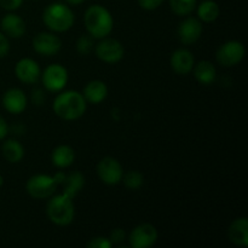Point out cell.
Returning <instances> with one entry per match:
<instances>
[{
  "instance_id": "1",
  "label": "cell",
  "mask_w": 248,
  "mask_h": 248,
  "mask_svg": "<svg viewBox=\"0 0 248 248\" xmlns=\"http://www.w3.org/2000/svg\"><path fill=\"white\" fill-rule=\"evenodd\" d=\"M56 115L64 120H77L86 110V99L77 91H67L58 94L53 103Z\"/></svg>"
},
{
  "instance_id": "2",
  "label": "cell",
  "mask_w": 248,
  "mask_h": 248,
  "mask_svg": "<svg viewBox=\"0 0 248 248\" xmlns=\"http://www.w3.org/2000/svg\"><path fill=\"white\" fill-rule=\"evenodd\" d=\"M85 26L90 35L93 38H106L113 29V18L106 7L92 5L87 9L84 17Z\"/></svg>"
},
{
  "instance_id": "3",
  "label": "cell",
  "mask_w": 248,
  "mask_h": 248,
  "mask_svg": "<svg viewBox=\"0 0 248 248\" xmlns=\"http://www.w3.org/2000/svg\"><path fill=\"white\" fill-rule=\"evenodd\" d=\"M43 18L51 31L58 33L70 29L74 23V14L72 10L60 2L48 5L44 11Z\"/></svg>"
},
{
  "instance_id": "4",
  "label": "cell",
  "mask_w": 248,
  "mask_h": 248,
  "mask_svg": "<svg viewBox=\"0 0 248 248\" xmlns=\"http://www.w3.org/2000/svg\"><path fill=\"white\" fill-rule=\"evenodd\" d=\"M74 205L72 198L65 194L57 195L50 200L47 205V216L52 223L57 225H68L74 219Z\"/></svg>"
},
{
  "instance_id": "5",
  "label": "cell",
  "mask_w": 248,
  "mask_h": 248,
  "mask_svg": "<svg viewBox=\"0 0 248 248\" xmlns=\"http://www.w3.org/2000/svg\"><path fill=\"white\" fill-rule=\"evenodd\" d=\"M57 186V182L53 177L38 174L29 178V181L27 182V191L34 199H46L53 195Z\"/></svg>"
},
{
  "instance_id": "6",
  "label": "cell",
  "mask_w": 248,
  "mask_h": 248,
  "mask_svg": "<svg viewBox=\"0 0 248 248\" xmlns=\"http://www.w3.org/2000/svg\"><path fill=\"white\" fill-rule=\"evenodd\" d=\"M97 172L102 181L109 186H115L123 178V167L118 160L113 157H104L97 166Z\"/></svg>"
},
{
  "instance_id": "7",
  "label": "cell",
  "mask_w": 248,
  "mask_h": 248,
  "mask_svg": "<svg viewBox=\"0 0 248 248\" xmlns=\"http://www.w3.org/2000/svg\"><path fill=\"white\" fill-rule=\"evenodd\" d=\"M245 47L239 41H229L224 44L217 52V61L224 67H232L242 61Z\"/></svg>"
},
{
  "instance_id": "8",
  "label": "cell",
  "mask_w": 248,
  "mask_h": 248,
  "mask_svg": "<svg viewBox=\"0 0 248 248\" xmlns=\"http://www.w3.org/2000/svg\"><path fill=\"white\" fill-rule=\"evenodd\" d=\"M68 80V73L64 67L60 64H51L45 69L43 74L44 86L48 91H60L65 86Z\"/></svg>"
},
{
  "instance_id": "9",
  "label": "cell",
  "mask_w": 248,
  "mask_h": 248,
  "mask_svg": "<svg viewBox=\"0 0 248 248\" xmlns=\"http://www.w3.org/2000/svg\"><path fill=\"white\" fill-rule=\"evenodd\" d=\"M96 55L106 63H116L124 57V47L115 39H103L96 46Z\"/></svg>"
},
{
  "instance_id": "10",
  "label": "cell",
  "mask_w": 248,
  "mask_h": 248,
  "mask_svg": "<svg viewBox=\"0 0 248 248\" xmlns=\"http://www.w3.org/2000/svg\"><path fill=\"white\" fill-rule=\"evenodd\" d=\"M157 232L153 225L142 224L133 229L130 235V245L133 248H148L155 244Z\"/></svg>"
},
{
  "instance_id": "11",
  "label": "cell",
  "mask_w": 248,
  "mask_h": 248,
  "mask_svg": "<svg viewBox=\"0 0 248 248\" xmlns=\"http://www.w3.org/2000/svg\"><path fill=\"white\" fill-rule=\"evenodd\" d=\"M60 38L51 33H40L33 39V47L38 53L44 56H52L61 50Z\"/></svg>"
},
{
  "instance_id": "12",
  "label": "cell",
  "mask_w": 248,
  "mask_h": 248,
  "mask_svg": "<svg viewBox=\"0 0 248 248\" xmlns=\"http://www.w3.org/2000/svg\"><path fill=\"white\" fill-rule=\"evenodd\" d=\"M202 33V26H201L200 21L196 18H186L179 24L178 28V36L179 40L186 45H190V44L196 43Z\"/></svg>"
},
{
  "instance_id": "13",
  "label": "cell",
  "mask_w": 248,
  "mask_h": 248,
  "mask_svg": "<svg viewBox=\"0 0 248 248\" xmlns=\"http://www.w3.org/2000/svg\"><path fill=\"white\" fill-rule=\"evenodd\" d=\"M15 73L22 82L35 84L40 77V68L35 61L31 60V58H23L16 64Z\"/></svg>"
},
{
  "instance_id": "14",
  "label": "cell",
  "mask_w": 248,
  "mask_h": 248,
  "mask_svg": "<svg viewBox=\"0 0 248 248\" xmlns=\"http://www.w3.org/2000/svg\"><path fill=\"white\" fill-rule=\"evenodd\" d=\"M2 106L11 114L22 113L27 107L26 94L18 89L9 90L2 97Z\"/></svg>"
},
{
  "instance_id": "15",
  "label": "cell",
  "mask_w": 248,
  "mask_h": 248,
  "mask_svg": "<svg viewBox=\"0 0 248 248\" xmlns=\"http://www.w3.org/2000/svg\"><path fill=\"white\" fill-rule=\"evenodd\" d=\"M228 236L232 242L241 247L248 246V220L240 218L232 223L228 230Z\"/></svg>"
},
{
  "instance_id": "16",
  "label": "cell",
  "mask_w": 248,
  "mask_h": 248,
  "mask_svg": "<svg viewBox=\"0 0 248 248\" xmlns=\"http://www.w3.org/2000/svg\"><path fill=\"white\" fill-rule=\"evenodd\" d=\"M171 65L177 74L186 75L193 69L194 57L193 53L188 50H177L171 57Z\"/></svg>"
},
{
  "instance_id": "17",
  "label": "cell",
  "mask_w": 248,
  "mask_h": 248,
  "mask_svg": "<svg viewBox=\"0 0 248 248\" xmlns=\"http://www.w3.org/2000/svg\"><path fill=\"white\" fill-rule=\"evenodd\" d=\"M1 29L11 38H21L26 31V23L19 16L10 14L1 19Z\"/></svg>"
},
{
  "instance_id": "18",
  "label": "cell",
  "mask_w": 248,
  "mask_h": 248,
  "mask_svg": "<svg viewBox=\"0 0 248 248\" xmlns=\"http://www.w3.org/2000/svg\"><path fill=\"white\" fill-rule=\"evenodd\" d=\"M107 93H108V89H107L106 84L99 80H93V81L89 82L84 89V98L93 104L101 103L107 97Z\"/></svg>"
},
{
  "instance_id": "19",
  "label": "cell",
  "mask_w": 248,
  "mask_h": 248,
  "mask_svg": "<svg viewBox=\"0 0 248 248\" xmlns=\"http://www.w3.org/2000/svg\"><path fill=\"white\" fill-rule=\"evenodd\" d=\"M75 159L74 150L68 145H60L52 153V162L60 169L70 166Z\"/></svg>"
},
{
  "instance_id": "20",
  "label": "cell",
  "mask_w": 248,
  "mask_h": 248,
  "mask_svg": "<svg viewBox=\"0 0 248 248\" xmlns=\"http://www.w3.org/2000/svg\"><path fill=\"white\" fill-rule=\"evenodd\" d=\"M2 155L9 162H19L24 155L23 147L17 140H10L2 144Z\"/></svg>"
},
{
  "instance_id": "21",
  "label": "cell",
  "mask_w": 248,
  "mask_h": 248,
  "mask_svg": "<svg viewBox=\"0 0 248 248\" xmlns=\"http://www.w3.org/2000/svg\"><path fill=\"white\" fill-rule=\"evenodd\" d=\"M216 68L207 61H202L195 67V78L201 84H212L216 79Z\"/></svg>"
},
{
  "instance_id": "22",
  "label": "cell",
  "mask_w": 248,
  "mask_h": 248,
  "mask_svg": "<svg viewBox=\"0 0 248 248\" xmlns=\"http://www.w3.org/2000/svg\"><path fill=\"white\" fill-rule=\"evenodd\" d=\"M219 6L213 0H205L198 9V15L203 22H213L219 17Z\"/></svg>"
},
{
  "instance_id": "23",
  "label": "cell",
  "mask_w": 248,
  "mask_h": 248,
  "mask_svg": "<svg viewBox=\"0 0 248 248\" xmlns=\"http://www.w3.org/2000/svg\"><path fill=\"white\" fill-rule=\"evenodd\" d=\"M63 184H64L65 186L64 193L63 194H65V195H68L69 198L73 199L80 190H81L82 186H84V176H82L81 173H79V172H75V173L70 174L69 177H65Z\"/></svg>"
},
{
  "instance_id": "24",
  "label": "cell",
  "mask_w": 248,
  "mask_h": 248,
  "mask_svg": "<svg viewBox=\"0 0 248 248\" xmlns=\"http://www.w3.org/2000/svg\"><path fill=\"white\" fill-rule=\"evenodd\" d=\"M170 5L174 14L179 16H186L194 11L196 6V0H170Z\"/></svg>"
},
{
  "instance_id": "25",
  "label": "cell",
  "mask_w": 248,
  "mask_h": 248,
  "mask_svg": "<svg viewBox=\"0 0 248 248\" xmlns=\"http://www.w3.org/2000/svg\"><path fill=\"white\" fill-rule=\"evenodd\" d=\"M124 183L128 189H138L143 184L142 173L137 171H131L124 178Z\"/></svg>"
},
{
  "instance_id": "26",
  "label": "cell",
  "mask_w": 248,
  "mask_h": 248,
  "mask_svg": "<svg viewBox=\"0 0 248 248\" xmlns=\"http://www.w3.org/2000/svg\"><path fill=\"white\" fill-rule=\"evenodd\" d=\"M77 47L78 51H79L81 55H87V53L91 52L92 50V40L89 36H81V38L78 40Z\"/></svg>"
},
{
  "instance_id": "27",
  "label": "cell",
  "mask_w": 248,
  "mask_h": 248,
  "mask_svg": "<svg viewBox=\"0 0 248 248\" xmlns=\"http://www.w3.org/2000/svg\"><path fill=\"white\" fill-rule=\"evenodd\" d=\"M110 246L111 242L104 237H96L87 244V247L90 248H109Z\"/></svg>"
},
{
  "instance_id": "28",
  "label": "cell",
  "mask_w": 248,
  "mask_h": 248,
  "mask_svg": "<svg viewBox=\"0 0 248 248\" xmlns=\"http://www.w3.org/2000/svg\"><path fill=\"white\" fill-rule=\"evenodd\" d=\"M164 0H138V4L144 10H155L162 4Z\"/></svg>"
},
{
  "instance_id": "29",
  "label": "cell",
  "mask_w": 248,
  "mask_h": 248,
  "mask_svg": "<svg viewBox=\"0 0 248 248\" xmlns=\"http://www.w3.org/2000/svg\"><path fill=\"white\" fill-rule=\"evenodd\" d=\"M23 0H0V6L5 10H9V11H12V10L18 9L22 5Z\"/></svg>"
},
{
  "instance_id": "30",
  "label": "cell",
  "mask_w": 248,
  "mask_h": 248,
  "mask_svg": "<svg viewBox=\"0 0 248 248\" xmlns=\"http://www.w3.org/2000/svg\"><path fill=\"white\" fill-rule=\"evenodd\" d=\"M9 48H10L9 40H7V38L4 35V34L0 33V58L5 57V56L7 55Z\"/></svg>"
},
{
  "instance_id": "31",
  "label": "cell",
  "mask_w": 248,
  "mask_h": 248,
  "mask_svg": "<svg viewBox=\"0 0 248 248\" xmlns=\"http://www.w3.org/2000/svg\"><path fill=\"white\" fill-rule=\"evenodd\" d=\"M124 239H125V232H124L123 229H115L111 232L110 242H115V244H118V242L123 241Z\"/></svg>"
},
{
  "instance_id": "32",
  "label": "cell",
  "mask_w": 248,
  "mask_h": 248,
  "mask_svg": "<svg viewBox=\"0 0 248 248\" xmlns=\"http://www.w3.org/2000/svg\"><path fill=\"white\" fill-rule=\"evenodd\" d=\"M33 102L35 104H41L44 102V99H45V96H44L43 91L41 90H34L33 91Z\"/></svg>"
},
{
  "instance_id": "33",
  "label": "cell",
  "mask_w": 248,
  "mask_h": 248,
  "mask_svg": "<svg viewBox=\"0 0 248 248\" xmlns=\"http://www.w3.org/2000/svg\"><path fill=\"white\" fill-rule=\"evenodd\" d=\"M6 135H7V124L6 121L4 120V118L0 115V140H2Z\"/></svg>"
},
{
  "instance_id": "34",
  "label": "cell",
  "mask_w": 248,
  "mask_h": 248,
  "mask_svg": "<svg viewBox=\"0 0 248 248\" xmlns=\"http://www.w3.org/2000/svg\"><path fill=\"white\" fill-rule=\"evenodd\" d=\"M68 2H69L70 5H79L81 4V2H84L85 0H67Z\"/></svg>"
},
{
  "instance_id": "35",
  "label": "cell",
  "mask_w": 248,
  "mask_h": 248,
  "mask_svg": "<svg viewBox=\"0 0 248 248\" xmlns=\"http://www.w3.org/2000/svg\"><path fill=\"white\" fill-rule=\"evenodd\" d=\"M2 186V177L0 176V186Z\"/></svg>"
}]
</instances>
